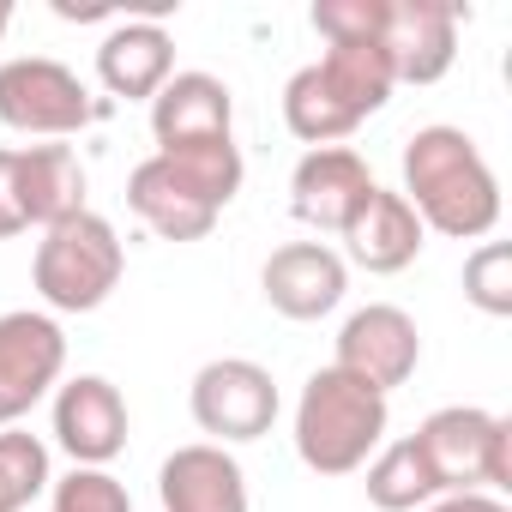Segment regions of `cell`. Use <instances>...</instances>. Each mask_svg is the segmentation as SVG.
Here are the masks:
<instances>
[{"mask_svg": "<svg viewBox=\"0 0 512 512\" xmlns=\"http://www.w3.org/2000/svg\"><path fill=\"white\" fill-rule=\"evenodd\" d=\"M422 229L452 241H482L500 223V181L464 127H422L404 145V187Z\"/></svg>", "mask_w": 512, "mask_h": 512, "instance_id": "obj_1", "label": "cell"}, {"mask_svg": "<svg viewBox=\"0 0 512 512\" xmlns=\"http://www.w3.org/2000/svg\"><path fill=\"white\" fill-rule=\"evenodd\" d=\"M241 151L235 139L211 145H181V151H151L127 175V205L133 217L163 235V241H205L223 217V205L241 193Z\"/></svg>", "mask_w": 512, "mask_h": 512, "instance_id": "obj_2", "label": "cell"}, {"mask_svg": "<svg viewBox=\"0 0 512 512\" xmlns=\"http://www.w3.org/2000/svg\"><path fill=\"white\" fill-rule=\"evenodd\" d=\"M386 398L344 368H314L296 398V458L314 476H356L386 446Z\"/></svg>", "mask_w": 512, "mask_h": 512, "instance_id": "obj_3", "label": "cell"}, {"mask_svg": "<svg viewBox=\"0 0 512 512\" xmlns=\"http://www.w3.org/2000/svg\"><path fill=\"white\" fill-rule=\"evenodd\" d=\"M121 272H127V247L115 223L97 211H79L43 229L37 260H31V284L55 314H97L121 290Z\"/></svg>", "mask_w": 512, "mask_h": 512, "instance_id": "obj_4", "label": "cell"}, {"mask_svg": "<svg viewBox=\"0 0 512 512\" xmlns=\"http://www.w3.org/2000/svg\"><path fill=\"white\" fill-rule=\"evenodd\" d=\"M422 464L434 470L440 494H500L512 488V422L476 404L434 410L416 434Z\"/></svg>", "mask_w": 512, "mask_h": 512, "instance_id": "obj_5", "label": "cell"}, {"mask_svg": "<svg viewBox=\"0 0 512 512\" xmlns=\"http://www.w3.org/2000/svg\"><path fill=\"white\" fill-rule=\"evenodd\" d=\"M103 115V103L85 91V79L49 55H19L0 67V127L37 133V139H67L85 133Z\"/></svg>", "mask_w": 512, "mask_h": 512, "instance_id": "obj_6", "label": "cell"}, {"mask_svg": "<svg viewBox=\"0 0 512 512\" xmlns=\"http://www.w3.org/2000/svg\"><path fill=\"white\" fill-rule=\"evenodd\" d=\"M278 380L272 368L247 362V356H217L193 374V392H187V410L199 422V434H211V446H247L272 434L278 422Z\"/></svg>", "mask_w": 512, "mask_h": 512, "instance_id": "obj_7", "label": "cell"}, {"mask_svg": "<svg viewBox=\"0 0 512 512\" xmlns=\"http://www.w3.org/2000/svg\"><path fill=\"white\" fill-rule=\"evenodd\" d=\"M67 374V332L55 314H0V428H19Z\"/></svg>", "mask_w": 512, "mask_h": 512, "instance_id": "obj_8", "label": "cell"}, {"mask_svg": "<svg viewBox=\"0 0 512 512\" xmlns=\"http://www.w3.org/2000/svg\"><path fill=\"white\" fill-rule=\"evenodd\" d=\"M416 362H422V332H416V320H410L404 308H392V302H368V308H356V314L344 320V332H338V362H332V368H344L350 380H362V386H374V392L386 398L392 386H404V380L416 374Z\"/></svg>", "mask_w": 512, "mask_h": 512, "instance_id": "obj_9", "label": "cell"}, {"mask_svg": "<svg viewBox=\"0 0 512 512\" xmlns=\"http://www.w3.org/2000/svg\"><path fill=\"white\" fill-rule=\"evenodd\" d=\"M55 446L79 470H109L127 452V398L103 374H79L55 386Z\"/></svg>", "mask_w": 512, "mask_h": 512, "instance_id": "obj_10", "label": "cell"}, {"mask_svg": "<svg viewBox=\"0 0 512 512\" xmlns=\"http://www.w3.org/2000/svg\"><path fill=\"white\" fill-rule=\"evenodd\" d=\"M458 7L446 0H386L380 13V49L392 61L398 85H440L458 61Z\"/></svg>", "mask_w": 512, "mask_h": 512, "instance_id": "obj_11", "label": "cell"}, {"mask_svg": "<svg viewBox=\"0 0 512 512\" xmlns=\"http://www.w3.org/2000/svg\"><path fill=\"white\" fill-rule=\"evenodd\" d=\"M374 187H380V181H374V169H368L362 151H350V145H320V151H308V157L296 163V175H290V211H296L308 229L344 235L350 217L368 205Z\"/></svg>", "mask_w": 512, "mask_h": 512, "instance_id": "obj_12", "label": "cell"}, {"mask_svg": "<svg viewBox=\"0 0 512 512\" xmlns=\"http://www.w3.org/2000/svg\"><path fill=\"white\" fill-rule=\"evenodd\" d=\"M260 290L284 320H326L350 290V266L326 241H284L260 272Z\"/></svg>", "mask_w": 512, "mask_h": 512, "instance_id": "obj_13", "label": "cell"}, {"mask_svg": "<svg viewBox=\"0 0 512 512\" xmlns=\"http://www.w3.org/2000/svg\"><path fill=\"white\" fill-rule=\"evenodd\" d=\"M151 139H157V151L235 139V97H229V85L217 73H175L151 97Z\"/></svg>", "mask_w": 512, "mask_h": 512, "instance_id": "obj_14", "label": "cell"}, {"mask_svg": "<svg viewBox=\"0 0 512 512\" xmlns=\"http://www.w3.org/2000/svg\"><path fill=\"white\" fill-rule=\"evenodd\" d=\"M157 500H163V512H247V476L229 458V446L193 440L163 458Z\"/></svg>", "mask_w": 512, "mask_h": 512, "instance_id": "obj_15", "label": "cell"}, {"mask_svg": "<svg viewBox=\"0 0 512 512\" xmlns=\"http://www.w3.org/2000/svg\"><path fill=\"white\" fill-rule=\"evenodd\" d=\"M422 217L410 211V199L404 193H392V187H374L368 193V205L350 217V229H344V266H362V272H374V278H392V272H404V266H416V253H422Z\"/></svg>", "mask_w": 512, "mask_h": 512, "instance_id": "obj_16", "label": "cell"}, {"mask_svg": "<svg viewBox=\"0 0 512 512\" xmlns=\"http://www.w3.org/2000/svg\"><path fill=\"white\" fill-rule=\"evenodd\" d=\"M97 79L121 103H151L175 79V43H169V31L151 25V19H121L97 43Z\"/></svg>", "mask_w": 512, "mask_h": 512, "instance_id": "obj_17", "label": "cell"}, {"mask_svg": "<svg viewBox=\"0 0 512 512\" xmlns=\"http://www.w3.org/2000/svg\"><path fill=\"white\" fill-rule=\"evenodd\" d=\"M19 205H25V223L37 229H55L85 205V163L73 145H25L19 151Z\"/></svg>", "mask_w": 512, "mask_h": 512, "instance_id": "obj_18", "label": "cell"}, {"mask_svg": "<svg viewBox=\"0 0 512 512\" xmlns=\"http://www.w3.org/2000/svg\"><path fill=\"white\" fill-rule=\"evenodd\" d=\"M320 73H326V85L368 121V115H380L386 103H392V91H398V79H392V61H386V49H380V37H362V43H326V55L314 61Z\"/></svg>", "mask_w": 512, "mask_h": 512, "instance_id": "obj_19", "label": "cell"}, {"mask_svg": "<svg viewBox=\"0 0 512 512\" xmlns=\"http://www.w3.org/2000/svg\"><path fill=\"white\" fill-rule=\"evenodd\" d=\"M284 127L308 145V151H320V145H338V139H350L356 127H362V115L326 85V73L320 67H302L290 85H284Z\"/></svg>", "mask_w": 512, "mask_h": 512, "instance_id": "obj_20", "label": "cell"}, {"mask_svg": "<svg viewBox=\"0 0 512 512\" xmlns=\"http://www.w3.org/2000/svg\"><path fill=\"white\" fill-rule=\"evenodd\" d=\"M368 500L380 506V512H422L428 500H440V482H434V470L422 464V452H416V440L404 434V440H386L368 464Z\"/></svg>", "mask_w": 512, "mask_h": 512, "instance_id": "obj_21", "label": "cell"}, {"mask_svg": "<svg viewBox=\"0 0 512 512\" xmlns=\"http://www.w3.org/2000/svg\"><path fill=\"white\" fill-rule=\"evenodd\" d=\"M49 482V446L25 428H0V512H25Z\"/></svg>", "mask_w": 512, "mask_h": 512, "instance_id": "obj_22", "label": "cell"}, {"mask_svg": "<svg viewBox=\"0 0 512 512\" xmlns=\"http://www.w3.org/2000/svg\"><path fill=\"white\" fill-rule=\"evenodd\" d=\"M464 302L488 320L512 314V247L506 241H482L464 260Z\"/></svg>", "mask_w": 512, "mask_h": 512, "instance_id": "obj_23", "label": "cell"}, {"mask_svg": "<svg viewBox=\"0 0 512 512\" xmlns=\"http://www.w3.org/2000/svg\"><path fill=\"white\" fill-rule=\"evenodd\" d=\"M49 512H133V494L121 476L73 464L61 482H49Z\"/></svg>", "mask_w": 512, "mask_h": 512, "instance_id": "obj_24", "label": "cell"}, {"mask_svg": "<svg viewBox=\"0 0 512 512\" xmlns=\"http://www.w3.org/2000/svg\"><path fill=\"white\" fill-rule=\"evenodd\" d=\"M25 205H19V151L0 145V241L7 235H25Z\"/></svg>", "mask_w": 512, "mask_h": 512, "instance_id": "obj_25", "label": "cell"}, {"mask_svg": "<svg viewBox=\"0 0 512 512\" xmlns=\"http://www.w3.org/2000/svg\"><path fill=\"white\" fill-rule=\"evenodd\" d=\"M422 512H512L500 494H440V500H428Z\"/></svg>", "mask_w": 512, "mask_h": 512, "instance_id": "obj_26", "label": "cell"}, {"mask_svg": "<svg viewBox=\"0 0 512 512\" xmlns=\"http://www.w3.org/2000/svg\"><path fill=\"white\" fill-rule=\"evenodd\" d=\"M7 25H13V7H7V0H0V43H7Z\"/></svg>", "mask_w": 512, "mask_h": 512, "instance_id": "obj_27", "label": "cell"}]
</instances>
